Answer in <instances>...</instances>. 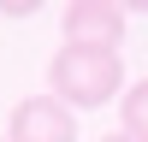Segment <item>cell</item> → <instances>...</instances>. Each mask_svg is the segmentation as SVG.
Returning a JSON list of instances; mask_svg holds the SVG:
<instances>
[{"instance_id": "6", "label": "cell", "mask_w": 148, "mask_h": 142, "mask_svg": "<svg viewBox=\"0 0 148 142\" xmlns=\"http://www.w3.org/2000/svg\"><path fill=\"white\" fill-rule=\"evenodd\" d=\"M101 142H130V136H125V130H107V136H101Z\"/></svg>"}, {"instance_id": "2", "label": "cell", "mask_w": 148, "mask_h": 142, "mask_svg": "<svg viewBox=\"0 0 148 142\" xmlns=\"http://www.w3.org/2000/svg\"><path fill=\"white\" fill-rule=\"evenodd\" d=\"M6 124V142H77V113L53 95H24Z\"/></svg>"}, {"instance_id": "1", "label": "cell", "mask_w": 148, "mask_h": 142, "mask_svg": "<svg viewBox=\"0 0 148 142\" xmlns=\"http://www.w3.org/2000/svg\"><path fill=\"white\" fill-rule=\"evenodd\" d=\"M47 95L65 101L71 113L107 106L113 95H125V59L113 47H71V42H59V53L47 59Z\"/></svg>"}, {"instance_id": "5", "label": "cell", "mask_w": 148, "mask_h": 142, "mask_svg": "<svg viewBox=\"0 0 148 142\" xmlns=\"http://www.w3.org/2000/svg\"><path fill=\"white\" fill-rule=\"evenodd\" d=\"M36 0H0V18H30Z\"/></svg>"}, {"instance_id": "3", "label": "cell", "mask_w": 148, "mask_h": 142, "mask_svg": "<svg viewBox=\"0 0 148 142\" xmlns=\"http://www.w3.org/2000/svg\"><path fill=\"white\" fill-rule=\"evenodd\" d=\"M125 12L130 6H113V0H71L65 6V42L71 47H113L125 42Z\"/></svg>"}, {"instance_id": "4", "label": "cell", "mask_w": 148, "mask_h": 142, "mask_svg": "<svg viewBox=\"0 0 148 142\" xmlns=\"http://www.w3.org/2000/svg\"><path fill=\"white\" fill-rule=\"evenodd\" d=\"M119 130H125L130 142H148V77L119 95Z\"/></svg>"}]
</instances>
